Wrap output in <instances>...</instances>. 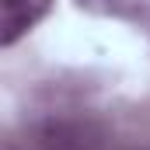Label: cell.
<instances>
[{"instance_id":"1","label":"cell","mask_w":150,"mask_h":150,"mask_svg":"<svg viewBox=\"0 0 150 150\" xmlns=\"http://www.w3.org/2000/svg\"><path fill=\"white\" fill-rule=\"evenodd\" d=\"M56 0H0V45L11 49L52 11Z\"/></svg>"},{"instance_id":"2","label":"cell","mask_w":150,"mask_h":150,"mask_svg":"<svg viewBox=\"0 0 150 150\" xmlns=\"http://www.w3.org/2000/svg\"><path fill=\"white\" fill-rule=\"evenodd\" d=\"M77 7L98 18H119V21H140L147 14V0H77Z\"/></svg>"}]
</instances>
